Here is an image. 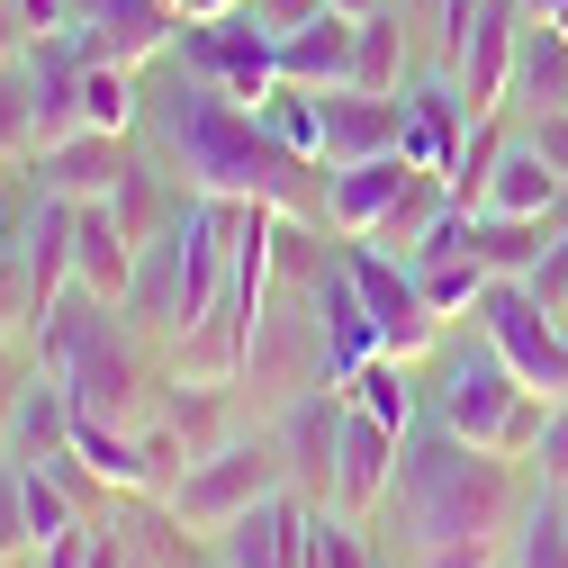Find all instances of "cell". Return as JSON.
Instances as JSON below:
<instances>
[{"instance_id":"cell-5","label":"cell","mask_w":568,"mask_h":568,"mask_svg":"<svg viewBox=\"0 0 568 568\" xmlns=\"http://www.w3.org/2000/svg\"><path fill=\"white\" fill-rule=\"evenodd\" d=\"M478 334L515 362L524 388L568 397V316L532 290V280H487V298H478Z\"/></svg>"},{"instance_id":"cell-31","label":"cell","mask_w":568,"mask_h":568,"mask_svg":"<svg viewBox=\"0 0 568 568\" xmlns=\"http://www.w3.org/2000/svg\"><path fill=\"white\" fill-rule=\"evenodd\" d=\"M524 135H532V145L568 172V109H541V118H524Z\"/></svg>"},{"instance_id":"cell-2","label":"cell","mask_w":568,"mask_h":568,"mask_svg":"<svg viewBox=\"0 0 568 568\" xmlns=\"http://www.w3.org/2000/svg\"><path fill=\"white\" fill-rule=\"evenodd\" d=\"M524 515V469L506 452L460 443L452 424H415L397 487L379 506V550L406 568H496L506 550V524Z\"/></svg>"},{"instance_id":"cell-30","label":"cell","mask_w":568,"mask_h":568,"mask_svg":"<svg viewBox=\"0 0 568 568\" xmlns=\"http://www.w3.org/2000/svg\"><path fill=\"white\" fill-rule=\"evenodd\" d=\"M532 290H541V298L568 316V226H559V235H550V253L532 262Z\"/></svg>"},{"instance_id":"cell-20","label":"cell","mask_w":568,"mask_h":568,"mask_svg":"<svg viewBox=\"0 0 568 568\" xmlns=\"http://www.w3.org/2000/svg\"><path fill=\"white\" fill-rule=\"evenodd\" d=\"M352 91L406 100V10H397V0H388V10H371L362 37H352Z\"/></svg>"},{"instance_id":"cell-17","label":"cell","mask_w":568,"mask_h":568,"mask_svg":"<svg viewBox=\"0 0 568 568\" xmlns=\"http://www.w3.org/2000/svg\"><path fill=\"white\" fill-rule=\"evenodd\" d=\"M352 37H362V19H343V10L290 28V37H280V82H298V91H343V82H352Z\"/></svg>"},{"instance_id":"cell-7","label":"cell","mask_w":568,"mask_h":568,"mask_svg":"<svg viewBox=\"0 0 568 568\" xmlns=\"http://www.w3.org/2000/svg\"><path fill=\"white\" fill-rule=\"evenodd\" d=\"M343 379H316L298 397L271 406V443H280V469H290V487L307 496V506H334V452H343Z\"/></svg>"},{"instance_id":"cell-9","label":"cell","mask_w":568,"mask_h":568,"mask_svg":"<svg viewBox=\"0 0 568 568\" xmlns=\"http://www.w3.org/2000/svg\"><path fill=\"white\" fill-rule=\"evenodd\" d=\"M524 0H478L469 10V37H460V54H452V82H460V100H469V118H496L506 109V91H515V54H524Z\"/></svg>"},{"instance_id":"cell-23","label":"cell","mask_w":568,"mask_h":568,"mask_svg":"<svg viewBox=\"0 0 568 568\" xmlns=\"http://www.w3.org/2000/svg\"><path fill=\"white\" fill-rule=\"evenodd\" d=\"M253 118L280 135L290 154H307V163H325V91H298V82H271L262 100H253Z\"/></svg>"},{"instance_id":"cell-1","label":"cell","mask_w":568,"mask_h":568,"mask_svg":"<svg viewBox=\"0 0 568 568\" xmlns=\"http://www.w3.org/2000/svg\"><path fill=\"white\" fill-rule=\"evenodd\" d=\"M135 145H145L172 181L207 190V199H253V207H280V217H316L325 226V163L290 154L226 82L190 73V63L145 100Z\"/></svg>"},{"instance_id":"cell-25","label":"cell","mask_w":568,"mask_h":568,"mask_svg":"<svg viewBox=\"0 0 568 568\" xmlns=\"http://www.w3.org/2000/svg\"><path fill=\"white\" fill-rule=\"evenodd\" d=\"M28 163L37 154V82H28V54H0V163Z\"/></svg>"},{"instance_id":"cell-14","label":"cell","mask_w":568,"mask_h":568,"mask_svg":"<svg viewBox=\"0 0 568 568\" xmlns=\"http://www.w3.org/2000/svg\"><path fill=\"white\" fill-rule=\"evenodd\" d=\"M478 207H496V217H568V172L532 145V135H506L478 181Z\"/></svg>"},{"instance_id":"cell-24","label":"cell","mask_w":568,"mask_h":568,"mask_svg":"<svg viewBox=\"0 0 568 568\" xmlns=\"http://www.w3.org/2000/svg\"><path fill=\"white\" fill-rule=\"evenodd\" d=\"M415 280H424V307H434V316L452 325L460 307H478V298H487V280H496V271H487V262L460 244V253H434V262H415Z\"/></svg>"},{"instance_id":"cell-13","label":"cell","mask_w":568,"mask_h":568,"mask_svg":"<svg viewBox=\"0 0 568 568\" xmlns=\"http://www.w3.org/2000/svg\"><path fill=\"white\" fill-rule=\"evenodd\" d=\"M298 524H307V496L298 487H271L262 506L226 515L217 532V568H298Z\"/></svg>"},{"instance_id":"cell-3","label":"cell","mask_w":568,"mask_h":568,"mask_svg":"<svg viewBox=\"0 0 568 568\" xmlns=\"http://www.w3.org/2000/svg\"><path fill=\"white\" fill-rule=\"evenodd\" d=\"M541 415H550V397L524 388L515 362H506L487 334H469V343L443 334V352H434V424H452V434L478 443V452L524 460V452L541 443Z\"/></svg>"},{"instance_id":"cell-19","label":"cell","mask_w":568,"mask_h":568,"mask_svg":"<svg viewBox=\"0 0 568 568\" xmlns=\"http://www.w3.org/2000/svg\"><path fill=\"white\" fill-rule=\"evenodd\" d=\"M568 217H496V207H469V253L496 271V280H532V262L550 253Z\"/></svg>"},{"instance_id":"cell-6","label":"cell","mask_w":568,"mask_h":568,"mask_svg":"<svg viewBox=\"0 0 568 568\" xmlns=\"http://www.w3.org/2000/svg\"><path fill=\"white\" fill-rule=\"evenodd\" d=\"M343 271L362 280V298H371V316H379V343L397 352V362H424V352H443L452 325L424 307V280H415L406 253H388V244H371V235H352V244H343Z\"/></svg>"},{"instance_id":"cell-33","label":"cell","mask_w":568,"mask_h":568,"mask_svg":"<svg viewBox=\"0 0 568 568\" xmlns=\"http://www.w3.org/2000/svg\"><path fill=\"white\" fill-rule=\"evenodd\" d=\"M0 253H10V226H0Z\"/></svg>"},{"instance_id":"cell-21","label":"cell","mask_w":568,"mask_h":568,"mask_svg":"<svg viewBox=\"0 0 568 568\" xmlns=\"http://www.w3.org/2000/svg\"><path fill=\"white\" fill-rule=\"evenodd\" d=\"M515 100L541 118V109H568V37L550 19H524V54H515Z\"/></svg>"},{"instance_id":"cell-27","label":"cell","mask_w":568,"mask_h":568,"mask_svg":"<svg viewBox=\"0 0 568 568\" xmlns=\"http://www.w3.org/2000/svg\"><path fill=\"white\" fill-rule=\"evenodd\" d=\"M28 371H37V334L19 325V334H0V452H10V415H19Z\"/></svg>"},{"instance_id":"cell-28","label":"cell","mask_w":568,"mask_h":568,"mask_svg":"<svg viewBox=\"0 0 568 568\" xmlns=\"http://www.w3.org/2000/svg\"><path fill=\"white\" fill-rule=\"evenodd\" d=\"M532 460H541V487H568V397H550V415H541V443H532Z\"/></svg>"},{"instance_id":"cell-11","label":"cell","mask_w":568,"mask_h":568,"mask_svg":"<svg viewBox=\"0 0 568 568\" xmlns=\"http://www.w3.org/2000/svg\"><path fill=\"white\" fill-rule=\"evenodd\" d=\"M316 334H325V371L334 379H352L362 362H379V316H371V298H362V280L343 271V253H325L316 262Z\"/></svg>"},{"instance_id":"cell-4","label":"cell","mask_w":568,"mask_h":568,"mask_svg":"<svg viewBox=\"0 0 568 568\" xmlns=\"http://www.w3.org/2000/svg\"><path fill=\"white\" fill-rule=\"evenodd\" d=\"M271 487H290L271 424H253V434H244V424H226L217 443H199V452L181 460V478L163 487V506H172V524H190V532H217L226 515L262 506Z\"/></svg>"},{"instance_id":"cell-10","label":"cell","mask_w":568,"mask_h":568,"mask_svg":"<svg viewBox=\"0 0 568 568\" xmlns=\"http://www.w3.org/2000/svg\"><path fill=\"white\" fill-rule=\"evenodd\" d=\"M135 163H145V145H135V135L82 126V135H63V145H37V154H28V181L54 190V199H109Z\"/></svg>"},{"instance_id":"cell-32","label":"cell","mask_w":568,"mask_h":568,"mask_svg":"<svg viewBox=\"0 0 568 568\" xmlns=\"http://www.w3.org/2000/svg\"><path fill=\"white\" fill-rule=\"evenodd\" d=\"M334 10H343V19H371V10H388V0H334Z\"/></svg>"},{"instance_id":"cell-16","label":"cell","mask_w":568,"mask_h":568,"mask_svg":"<svg viewBox=\"0 0 568 568\" xmlns=\"http://www.w3.org/2000/svg\"><path fill=\"white\" fill-rule=\"evenodd\" d=\"M406 126V100H379V91H325V172L334 163H362V154H388Z\"/></svg>"},{"instance_id":"cell-29","label":"cell","mask_w":568,"mask_h":568,"mask_svg":"<svg viewBox=\"0 0 568 568\" xmlns=\"http://www.w3.org/2000/svg\"><path fill=\"white\" fill-rule=\"evenodd\" d=\"M244 10L271 28V37H290V28H307V19H325L334 10V0H244Z\"/></svg>"},{"instance_id":"cell-22","label":"cell","mask_w":568,"mask_h":568,"mask_svg":"<svg viewBox=\"0 0 568 568\" xmlns=\"http://www.w3.org/2000/svg\"><path fill=\"white\" fill-rule=\"evenodd\" d=\"M343 388H352V406H362V415H379L388 434H415V424H424V406H415V362H397V352L362 362Z\"/></svg>"},{"instance_id":"cell-18","label":"cell","mask_w":568,"mask_h":568,"mask_svg":"<svg viewBox=\"0 0 568 568\" xmlns=\"http://www.w3.org/2000/svg\"><path fill=\"white\" fill-rule=\"evenodd\" d=\"M73 397H63V379L37 362L28 388H19V415H10V460H54V452H73Z\"/></svg>"},{"instance_id":"cell-8","label":"cell","mask_w":568,"mask_h":568,"mask_svg":"<svg viewBox=\"0 0 568 568\" xmlns=\"http://www.w3.org/2000/svg\"><path fill=\"white\" fill-rule=\"evenodd\" d=\"M424 181H443V172H415L397 145H388V154H362V163H334V172H325V226H334V235H379Z\"/></svg>"},{"instance_id":"cell-26","label":"cell","mask_w":568,"mask_h":568,"mask_svg":"<svg viewBox=\"0 0 568 568\" xmlns=\"http://www.w3.org/2000/svg\"><path fill=\"white\" fill-rule=\"evenodd\" d=\"M37 550V524H28V460L0 452V568Z\"/></svg>"},{"instance_id":"cell-12","label":"cell","mask_w":568,"mask_h":568,"mask_svg":"<svg viewBox=\"0 0 568 568\" xmlns=\"http://www.w3.org/2000/svg\"><path fill=\"white\" fill-rule=\"evenodd\" d=\"M397 460H406V434H388L379 415L352 406L343 415V452H334V506L343 515H379L388 487H397Z\"/></svg>"},{"instance_id":"cell-15","label":"cell","mask_w":568,"mask_h":568,"mask_svg":"<svg viewBox=\"0 0 568 568\" xmlns=\"http://www.w3.org/2000/svg\"><path fill=\"white\" fill-rule=\"evenodd\" d=\"M126 280H135V235H126V217H118L109 199H82V207H73V290L126 307Z\"/></svg>"}]
</instances>
